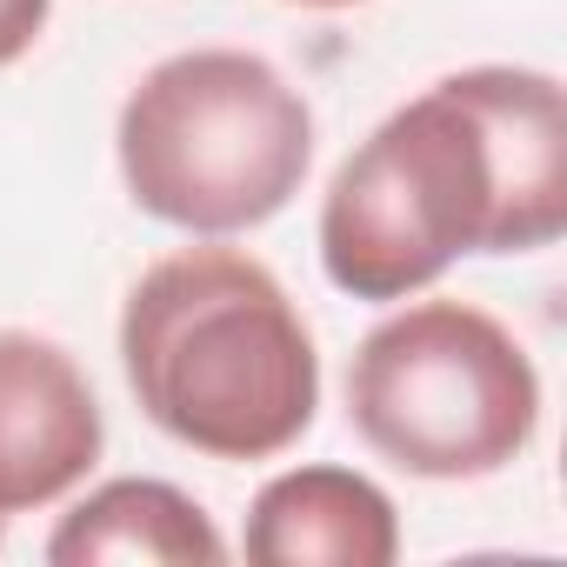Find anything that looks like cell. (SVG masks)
<instances>
[{
	"instance_id": "8",
	"label": "cell",
	"mask_w": 567,
	"mask_h": 567,
	"mask_svg": "<svg viewBox=\"0 0 567 567\" xmlns=\"http://www.w3.org/2000/svg\"><path fill=\"white\" fill-rule=\"evenodd\" d=\"M54 0H0V68H14L41 34H48Z\"/></svg>"
},
{
	"instance_id": "3",
	"label": "cell",
	"mask_w": 567,
	"mask_h": 567,
	"mask_svg": "<svg viewBox=\"0 0 567 567\" xmlns=\"http://www.w3.org/2000/svg\"><path fill=\"white\" fill-rule=\"evenodd\" d=\"M121 181L141 214L220 240L288 207L315 167V107L247 48L167 54L121 101Z\"/></svg>"
},
{
	"instance_id": "6",
	"label": "cell",
	"mask_w": 567,
	"mask_h": 567,
	"mask_svg": "<svg viewBox=\"0 0 567 567\" xmlns=\"http://www.w3.org/2000/svg\"><path fill=\"white\" fill-rule=\"evenodd\" d=\"M240 554L254 567H388L401 554V514L354 467H288L254 494Z\"/></svg>"
},
{
	"instance_id": "1",
	"label": "cell",
	"mask_w": 567,
	"mask_h": 567,
	"mask_svg": "<svg viewBox=\"0 0 567 567\" xmlns=\"http://www.w3.org/2000/svg\"><path fill=\"white\" fill-rule=\"evenodd\" d=\"M560 227V81L540 68H461L341 161L321 200V267L354 301H408L461 254H534Z\"/></svg>"
},
{
	"instance_id": "10",
	"label": "cell",
	"mask_w": 567,
	"mask_h": 567,
	"mask_svg": "<svg viewBox=\"0 0 567 567\" xmlns=\"http://www.w3.org/2000/svg\"><path fill=\"white\" fill-rule=\"evenodd\" d=\"M0 534H8V514H0Z\"/></svg>"
},
{
	"instance_id": "7",
	"label": "cell",
	"mask_w": 567,
	"mask_h": 567,
	"mask_svg": "<svg viewBox=\"0 0 567 567\" xmlns=\"http://www.w3.org/2000/svg\"><path fill=\"white\" fill-rule=\"evenodd\" d=\"M48 560L54 567H220L227 540L207 520V507L194 494H181L174 481H147V474H121L101 481L87 501H74V514H61V527L48 534Z\"/></svg>"
},
{
	"instance_id": "4",
	"label": "cell",
	"mask_w": 567,
	"mask_h": 567,
	"mask_svg": "<svg viewBox=\"0 0 567 567\" xmlns=\"http://www.w3.org/2000/svg\"><path fill=\"white\" fill-rule=\"evenodd\" d=\"M348 421L401 474L487 481L527 454L540 374L487 308L414 301L354 348Z\"/></svg>"
},
{
	"instance_id": "9",
	"label": "cell",
	"mask_w": 567,
	"mask_h": 567,
	"mask_svg": "<svg viewBox=\"0 0 567 567\" xmlns=\"http://www.w3.org/2000/svg\"><path fill=\"white\" fill-rule=\"evenodd\" d=\"M288 8H308V14H348V8H368V0H288Z\"/></svg>"
},
{
	"instance_id": "2",
	"label": "cell",
	"mask_w": 567,
	"mask_h": 567,
	"mask_svg": "<svg viewBox=\"0 0 567 567\" xmlns=\"http://www.w3.org/2000/svg\"><path fill=\"white\" fill-rule=\"evenodd\" d=\"M121 374L141 414L207 461L288 454L321 408V354L301 308L240 247H181L134 280Z\"/></svg>"
},
{
	"instance_id": "5",
	"label": "cell",
	"mask_w": 567,
	"mask_h": 567,
	"mask_svg": "<svg viewBox=\"0 0 567 567\" xmlns=\"http://www.w3.org/2000/svg\"><path fill=\"white\" fill-rule=\"evenodd\" d=\"M107 447L94 381L61 341L0 334V514H34L74 494Z\"/></svg>"
}]
</instances>
